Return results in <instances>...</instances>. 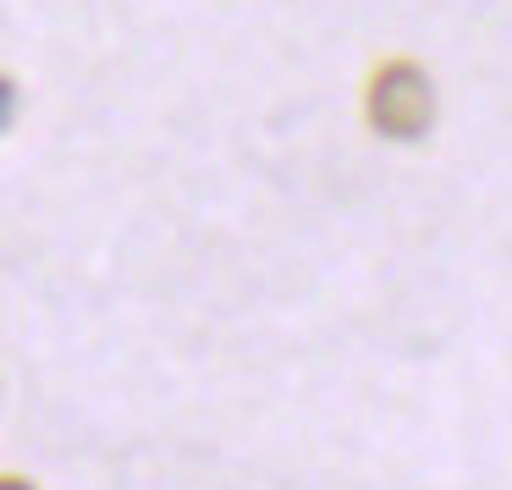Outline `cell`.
I'll list each match as a JSON object with an SVG mask.
<instances>
[{"mask_svg": "<svg viewBox=\"0 0 512 490\" xmlns=\"http://www.w3.org/2000/svg\"><path fill=\"white\" fill-rule=\"evenodd\" d=\"M430 116H435L430 78H424L413 61H391L375 78V89H369V122L386 138H402V144H408V138H419L424 127H430Z\"/></svg>", "mask_w": 512, "mask_h": 490, "instance_id": "1", "label": "cell"}, {"mask_svg": "<svg viewBox=\"0 0 512 490\" xmlns=\"http://www.w3.org/2000/svg\"><path fill=\"white\" fill-rule=\"evenodd\" d=\"M0 490H34V485H23V479H6V485H0Z\"/></svg>", "mask_w": 512, "mask_h": 490, "instance_id": "2", "label": "cell"}]
</instances>
